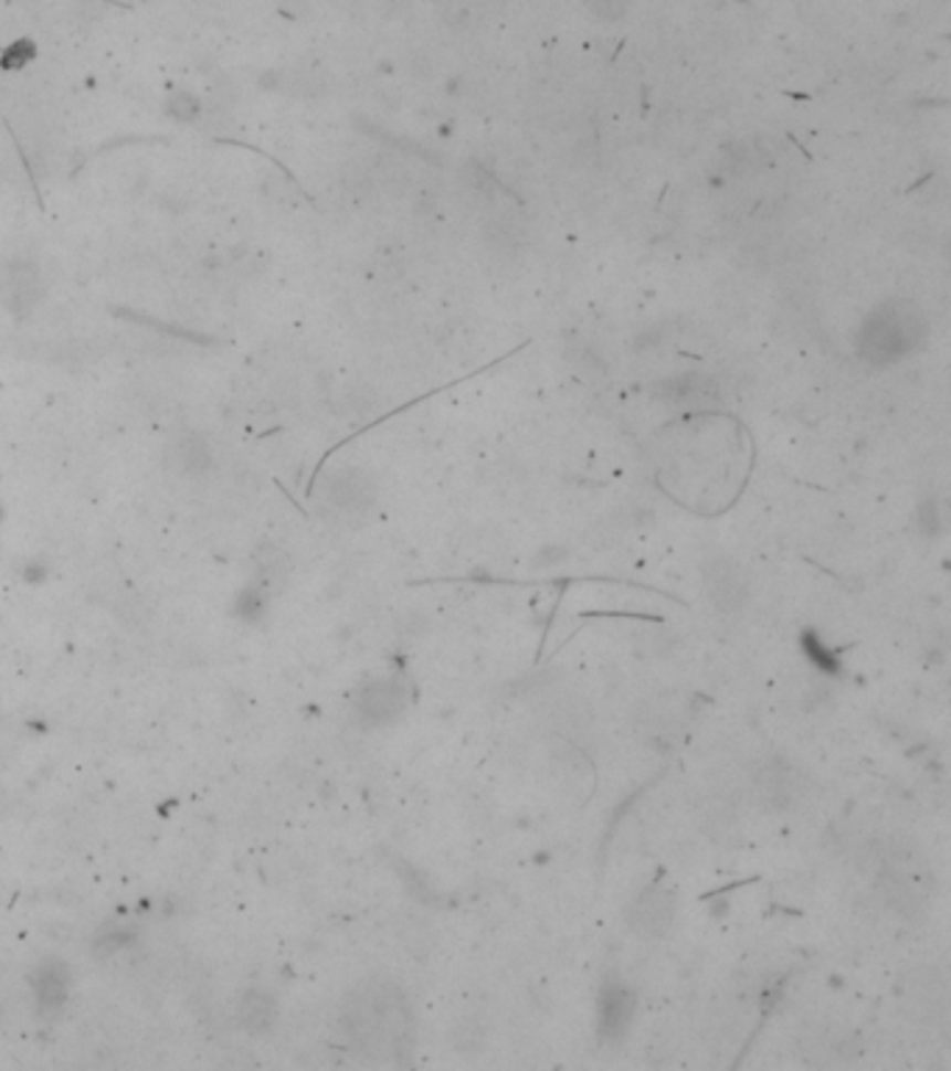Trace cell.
<instances>
[{"instance_id":"cell-1","label":"cell","mask_w":951,"mask_h":1071,"mask_svg":"<svg viewBox=\"0 0 951 1071\" xmlns=\"http://www.w3.org/2000/svg\"><path fill=\"white\" fill-rule=\"evenodd\" d=\"M360 1012H363L360 1032L374 1049L397 1052L402 1049V1041L411 1038V1012L397 990H374L360 1005Z\"/></svg>"},{"instance_id":"cell-2","label":"cell","mask_w":951,"mask_h":1071,"mask_svg":"<svg viewBox=\"0 0 951 1071\" xmlns=\"http://www.w3.org/2000/svg\"><path fill=\"white\" fill-rule=\"evenodd\" d=\"M700 577H704L700 581L704 583V595L709 597L715 612L737 614L748 603L751 586H748V577L742 572V566L731 555H711V559H706Z\"/></svg>"},{"instance_id":"cell-6","label":"cell","mask_w":951,"mask_h":1071,"mask_svg":"<svg viewBox=\"0 0 951 1071\" xmlns=\"http://www.w3.org/2000/svg\"><path fill=\"white\" fill-rule=\"evenodd\" d=\"M634 1019V994L620 983H611L600 996V1030L609 1038H620Z\"/></svg>"},{"instance_id":"cell-3","label":"cell","mask_w":951,"mask_h":1071,"mask_svg":"<svg viewBox=\"0 0 951 1071\" xmlns=\"http://www.w3.org/2000/svg\"><path fill=\"white\" fill-rule=\"evenodd\" d=\"M676 921V895L662 884H651L634 895L628 906V926L645 941H658L673 930Z\"/></svg>"},{"instance_id":"cell-5","label":"cell","mask_w":951,"mask_h":1071,"mask_svg":"<svg viewBox=\"0 0 951 1071\" xmlns=\"http://www.w3.org/2000/svg\"><path fill=\"white\" fill-rule=\"evenodd\" d=\"M405 689L394 678H377L369 687L360 692V718L369 725H385L394 723L402 712H405Z\"/></svg>"},{"instance_id":"cell-7","label":"cell","mask_w":951,"mask_h":1071,"mask_svg":"<svg viewBox=\"0 0 951 1071\" xmlns=\"http://www.w3.org/2000/svg\"><path fill=\"white\" fill-rule=\"evenodd\" d=\"M764 789V800L768 807H790L799 793V782H795L793 771L788 765H773L762 778H759Z\"/></svg>"},{"instance_id":"cell-4","label":"cell","mask_w":951,"mask_h":1071,"mask_svg":"<svg viewBox=\"0 0 951 1071\" xmlns=\"http://www.w3.org/2000/svg\"><path fill=\"white\" fill-rule=\"evenodd\" d=\"M901 999L912 1019L938 1021L945 1012V979L938 968H912L901 983Z\"/></svg>"}]
</instances>
